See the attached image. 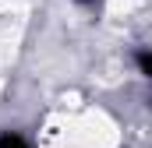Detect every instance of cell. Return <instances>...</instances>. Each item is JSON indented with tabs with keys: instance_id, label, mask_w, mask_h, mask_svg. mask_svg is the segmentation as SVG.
Returning a JSON list of instances; mask_svg holds the SVG:
<instances>
[{
	"instance_id": "6da1fadb",
	"label": "cell",
	"mask_w": 152,
	"mask_h": 148,
	"mask_svg": "<svg viewBox=\"0 0 152 148\" xmlns=\"http://www.w3.org/2000/svg\"><path fill=\"white\" fill-rule=\"evenodd\" d=\"M0 148H28L18 134H0Z\"/></svg>"
},
{
	"instance_id": "7a4b0ae2",
	"label": "cell",
	"mask_w": 152,
	"mask_h": 148,
	"mask_svg": "<svg viewBox=\"0 0 152 148\" xmlns=\"http://www.w3.org/2000/svg\"><path fill=\"white\" fill-rule=\"evenodd\" d=\"M138 67L145 78H152V53H138Z\"/></svg>"
},
{
	"instance_id": "3957f363",
	"label": "cell",
	"mask_w": 152,
	"mask_h": 148,
	"mask_svg": "<svg viewBox=\"0 0 152 148\" xmlns=\"http://www.w3.org/2000/svg\"><path fill=\"white\" fill-rule=\"evenodd\" d=\"M81 4H92V0H81Z\"/></svg>"
}]
</instances>
